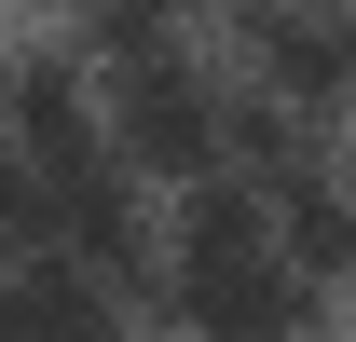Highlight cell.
Returning a JSON list of instances; mask_svg holds the SVG:
<instances>
[{
    "instance_id": "obj_1",
    "label": "cell",
    "mask_w": 356,
    "mask_h": 342,
    "mask_svg": "<svg viewBox=\"0 0 356 342\" xmlns=\"http://www.w3.org/2000/svg\"><path fill=\"white\" fill-rule=\"evenodd\" d=\"M0 260H69V274H137V192L110 165V124L69 55H14L0 69Z\"/></svg>"
},
{
    "instance_id": "obj_2",
    "label": "cell",
    "mask_w": 356,
    "mask_h": 342,
    "mask_svg": "<svg viewBox=\"0 0 356 342\" xmlns=\"http://www.w3.org/2000/svg\"><path fill=\"white\" fill-rule=\"evenodd\" d=\"M165 288H178V315H192L206 342H302L315 274L288 260V233L261 219V192H247V178H206V192L178 206Z\"/></svg>"
},
{
    "instance_id": "obj_3",
    "label": "cell",
    "mask_w": 356,
    "mask_h": 342,
    "mask_svg": "<svg viewBox=\"0 0 356 342\" xmlns=\"http://www.w3.org/2000/svg\"><path fill=\"white\" fill-rule=\"evenodd\" d=\"M96 124H110V165H124V178L151 165V178H192V192H206V178H233L247 96H233L192 42H151V55L110 69V110H96Z\"/></svg>"
},
{
    "instance_id": "obj_4",
    "label": "cell",
    "mask_w": 356,
    "mask_h": 342,
    "mask_svg": "<svg viewBox=\"0 0 356 342\" xmlns=\"http://www.w3.org/2000/svg\"><path fill=\"white\" fill-rule=\"evenodd\" d=\"M0 342H124V315L69 260H0Z\"/></svg>"
}]
</instances>
